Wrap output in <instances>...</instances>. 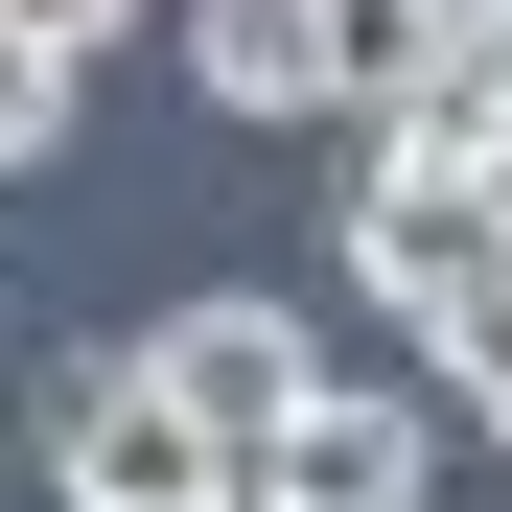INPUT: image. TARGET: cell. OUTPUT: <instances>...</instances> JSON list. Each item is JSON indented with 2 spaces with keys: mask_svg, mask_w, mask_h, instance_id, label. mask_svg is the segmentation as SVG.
I'll return each instance as SVG.
<instances>
[{
  "mask_svg": "<svg viewBox=\"0 0 512 512\" xmlns=\"http://www.w3.org/2000/svg\"><path fill=\"white\" fill-rule=\"evenodd\" d=\"M70 140V47H24V24H0V163H47Z\"/></svg>",
  "mask_w": 512,
  "mask_h": 512,
  "instance_id": "cell-7",
  "label": "cell"
},
{
  "mask_svg": "<svg viewBox=\"0 0 512 512\" xmlns=\"http://www.w3.org/2000/svg\"><path fill=\"white\" fill-rule=\"evenodd\" d=\"M419 350H443V396H466V419H489V443H512V256H489V280H466L443 326H419Z\"/></svg>",
  "mask_w": 512,
  "mask_h": 512,
  "instance_id": "cell-6",
  "label": "cell"
},
{
  "mask_svg": "<svg viewBox=\"0 0 512 512\" xmlns=\"http://www.w3.org/2000/svg\"><path fill=\"white\" fill-rule=\"evenodd\" d=\"M489 47H512V0H489Z\"/></svg>",
  "mask_w": 512,
  "mask_h": 512,
  "instance_id": "cell-10",
  "label": "cell"
},
{
  "mask_svg": "<svg viewBox=\"0 0 512 512\" xmlns=\"http://www.w3.org/2000/svg\"><path fill=\"white\" fill-rule=\"evenodd\" d=\"M489 256H512V210H489V163H350V280L396 303V326H443L466 280H489Z\"/></svg>",
  "mask_w": 512,
  "mask_h": 512,
  "instance_id": "cell-2",
  "label": "cell"
},
{
  "mask_svg": "<svg viewBox=\"0 0 512 512\" xmlns=\"http://www.w3.org/2000/svg\"><path fill=\"white\" fill-rule=\"evenodd\" d=\"M47 489H70V512H210V443H187L140 373H70V396H47Z\"/></svg>",
  "mask_w": 512,
  "mask_h": 512,
  "instance_id": "cell-5",
  "label": "cell"
},
{
  "mask_svg": "<svg viewBox=\"0 0 512 512\" xmlns=\"http://www.w3.org/2000/svg\"><path fill=\"white\" fill-rule=\"evenodd\" d=\"M210 512H280V489H256V466H210Z\"/></svg>",
  "mask_w": 512,
  "mask_h": 512,
  "instance_id": "cell-9",
  "label": "cell"
},
{
  "mask_svg": "<svg viewBox=\"0 0 512 512\" xmlns=\"http://www.w3.org/2000/svg\"><path fill=\"white\" fill-rule=\"evenodd\" d=\"M210 117H350V0H187Z\"/></svg>",
  "mask_w": 512,
  "mask_h": 512,
  "instance_id": "cell-4",
  "label": "cell"
},
{
  "mask_svg": "<svg viewBox=\"0 0 512 512\" xmlns=\"http://www.w3.org/2000/svg\"><path fill=\"white\" fill-rule=\"evenodd\" d=\"M256 489H280V512H419V489H443V443H419V396L303 373L280 419H256Z\"/></svg>",
  "mask_w": 512,
  "mask_h": 512,
  "instance_id": "cell-3",
  "label": "cell"
},
{
  "mask_svg": "<svg viewBox=\"0 0 512 512\" xmlns=\"http://www.w3.org/2000/svg\"><path fill=\"white\" fill-rule=\"evenodd\" d=\"M0 24H24V47H70V70H94V47L140 24V0H0Z\"/></svg>",
  "mask_w": 512,
  "mask_h": 512,
  "instance_id": "cell-8",
  "label": "cell"
},
{
  "mask_svg": "<svg viewBox=\"0 0 512 512\" xmlns=\"http://www.w3.org/2000/svg\"><path fill=\"white\" fill-rule=\"evenodd\" d=\"M117 373H140L163 419H187L210 466H256V419H280V396H303L326 350H303V303H256V280H210V303H163V326H140Z\"/></svg>",
  "mask_w": 512,
  "mask_h": 512,
  "instance_id": "cell-1",
  "label": "cell"
}]
</instances>
